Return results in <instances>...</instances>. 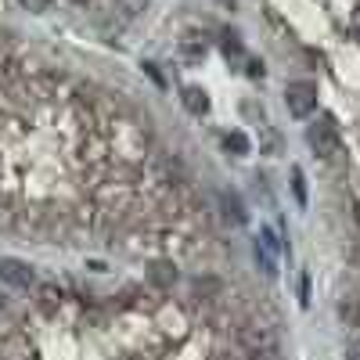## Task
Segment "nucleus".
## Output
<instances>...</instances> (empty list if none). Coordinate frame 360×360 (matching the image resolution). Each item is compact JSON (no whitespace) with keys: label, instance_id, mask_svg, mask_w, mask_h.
I'll return each instance as SVG.
<instances>
[{"label":"nucleus","instance_id":"obj_7","mask_svg":"<svg viewBox=\"0 0 360 360\" xmlns=\"http://www.w3.org/2000/svg\"><path fill=\"white\" fill-rule=\"evenodd\" d=\"M339 317L342 324H360V295H346L339 303Z\"/></svg>","mask_w":360,"mask_h":360},{"label":"nucleus","instance_id":"obj_13","mask_svg":"<svg viewBox=\"0 0 360 360\" xmlns=\"http://www.w3.org/2000/svg\"><path fill=\"white\" fill-rule=\"evenodd\" d=\"M22 8H29V11H47L51 8V0H18Z\"/></svg>","mask_w":360,"mask_h":360},{"label":"nucleus","instance_id":"obj_9","mask_svg":"<svg viewBox=\"0 0 360 360\" xmlns=\"http://www.w3.org/2000/svg\"><path fill=\"white\" fill-rule=\"evenodd\" d=\"M259 144L266 148V155H278L281 152V134L278 130H263L259 134Z\"/></svg>","mask_w":360,"mask_h":360},{"label":"nucleus","instance_id":"obj_17","mask_svg":"<svg viewBox=\"0 0 360 360\" xmlns=\"http://www.w3.org/2000/svg\"><path fill=\"white\" fill-rule=\"evenodd\" d=\"M4 314H8V299H4V295H0V317H4Z\"/></svg>","mask_w":360,"mask_h":360},{"label":"nucleus","instance_id":"obj_2","mask_svg":"<svg viewBox=\"0 0 360 360\" xmlns=\"http://www.w3.org/2000/svg\"><path fill=\"white\" fill-rule=\"evenodd\" d=\"M0 281H4L8 288L15 292H29V288H37V274H33V266L8 256V259H0Z\"/></svg>","mask_w":360,"mask_h":360},{"label":"nucleus","instance_id":"obj_6","mask_svg":"<svg viewBox=\"0 0 360 360\" xmlns=\"http://www.w3.org/2000/svg\"><path fill=\"white\" fill-rule=\"evenodd\" d=\"M148 278H152L155 285H162V288H169V285L176 281V266H173V263H152Z\"/></svg>","mask_w":360,"mask_h":360},{"label":"nucleus","instance_id":"obj_14","mask_svg":"<svg viewBox=\"0 0 360 360\" xmlns=\"http://www.w3.org/2000/svg\"><path fill=\"white\" fill-rule=\"evenodd\" d=\"M224 51H227V54H242V44H238L234 37H227V40H224Z\"/></svg>","mask_w":360,"mask_h":360},{"label":"nucleus","instance_id":"obj_12","mask_svg":"<svg viewBox=\"0 0 360 360\" xmlns=\"http://www.w3.org/2000/svg\"><path fill=\"white\" fill-rule=\"evenodd\" d=\"M220 288H224V285L213 281V278H195V281H191V292H195V295H198V292H220Z\"/></svg>","mask_w":360,"mask_h":360},{"label":"nucleus","instance_id":"obj_5","mask_svg":"<svg viewBox=\"0 0 360 360\" xmlns=\"http://www.w3.org/2000/svg\"><path fill=\"white\" fill-rule=\"evenodd\" d=\"M220 205H224V217L234 220V224H245V209H242V198L234 191H220Z\"/></svg>","mask_w":360,"mask_h":360},{"label":"nucleus","instance_id":"obj_11","mask_svg":"<svg viewBox=\"0 0 360 360\" xmlns=\"http://www.w3.org/2000/svg\"><path fill=\"white\" fill-rule=\"evenodd\" d=\"M148 4H152V0H119V11H123L127 18H137V15H144Z\"/></svg>","mask_w":360,"mask_h":360},{"label":"nucleus","instance_id":"obj_10","mask_svg":"<svg viewBox=\"0 0 360 360\" xmlns=\"http://www.w3.org/2000/svg\"><path fill=\"white\" fill-rule=\"evenodd\" d=\"M292 191H295V198H299V205H307V176H303V169H292Z\"/></svg>","mask_w":360,"mask_h":360},{"label":"nucleus","instance_id":"obj_8","mask_svg":"<svg viewBox=\"0 0 360 360\" xmlns=\"http://www.w3.org/2000/svg\"><path fill=\"white\" fill-rule=\"evenodd\" d=\"M227 148H231L234 155H245V152H249V137H245L242 130H231V134H227Z\"/></svg>","mask_w":360,"mask_h":360},{"label":"nucleus","instance_id":"obj_15","mask_svg":"<svg viewBox=\"0 0 360 360\" xmlns=\"http://www.w3.org/2000/svg\"><path fill=\"white\" fill-rule=\"evenodd\" d=\"M346 356H349V360H360V339H353V342H349Z\"/></svg>","mask_w":360,"mask_h":360},{"label":"nucleus","instance_id":"obj_18","mask_svg":"<svg viewBox=\"0 0 360 360\" xmlns=\"http://www.w3.org/2000/svg\"><path fill=\"white\" fill-rule=\"evenodd\" d=\"M72 4H79V8H86V4H90V0H72Z\"/></svg>","mask_w":360,"mask_h":360},{"label":"nucleus","instance_id":"obj_16","mask_svg":"<svg viewBox=\"0 0 360 360\" xmlns=\"http://www.w3.org/2000/svg\"><path fill=\"white\" fill-rule=\"evenodd\" d=\"M249 65V76H263V65L259 62H245Z\"/></svg>","mask_w":360,"mask_h":360},{"label":"nucleus","instance_id":"obj_3","mask_svg":"<svg viewBox=\"0 0 360 360\" xmlns=\"http://www.w3.org/2000/svg\"><path fill=\"white\" fill-rule=\"evenodd\" d=\"M285 105H288V112L292 115H310L314 108H317V86L314 83H307V79H299V83H288V90H285Z\"/></svg>","mask_w":360,"mask_h":360},{"label":"nucleus","instance_id":"obj_1","mask_svg":"<svg viewBox=\"0 0 360 360\" xmlns=\"http://www.w3.org/2000/svg\"><path fill=\"white\" fill-rule=\"evenodd\" d=\"M307 141H310V148H314V155H321V159H335L339 148H342V144H339V130H335L332 119H317V123H310Z\"/></svg>","mask_w":360,"mask_h":360},{"label":"nucleus","instance_id":"obj_4","mask_svg":"<svg viewBox=\"0 0 360 360\" xmlns=\"http://www.w3.org/2000/svg\"><path fill=\"white\" fill-rule=\"evenodd\" d=\"M180 101H184V108H188L191 115H205V112H209V98H205V90H198V86H184Z\"/></svg>","mask_w":360,"mask_h":360}]
</instances>
